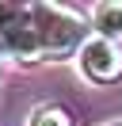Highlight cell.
Masks as SVG:
<instances>
[{
	"label": "cell",
	"instance_id": "obj_1",
	"mask_svg": "<svg viewBox=\"0 0 122 126\" xmlns=\"http://www.w3.org/2000/svg\"><path fill=\"white\" fill-rule=\"evenodd\" d=\"M34 8V27H38V38H42V54L46 57H69V54H80L84 50V19H76L69 8L61 4H30Z\"/></svg>",
	"mask_w": 122,
	"mask_h": 126
},
{
	"label": "cell",
	"instance_id": "obj_2",
	"mask_svg": "<svg viewBox=\"0 0 122 126\" xmlns=\"http://www.w3.org/2000/svg\"><path fill=\"white\" fill-rule=\"evenodd\" d=\"M0 54L15 57V61H38V57H46L30 4H0Z\"/></svg>",
	"mask_w": 122,
	"mask_h": 126
},
{
	"label": "cell",
	"instance_id": "obj_3",
	"mask_svg": "<svg viewBox=\"0 0 122 126\" xmlns=\"http://www.w3.org/2000/svg\"><path fill=\"white\" fill-rule=\"evenodd\" d=\"M80 61V73L95 84H111V80L122 77V54H118V42H107V38H88L84 50L76 54Z\"/></svg>",
	"mask_w": 122,
	"mask_h": 126
},
{
	"label": "cell",
	"instance_id": "obj_4",
	"mask_svg": "<svg viewBox=\"0 0 122 126\" xmlns=\"http://www.w3.org/2000/svg\"><path fill=\"white\" fill-rule=\"evenodd\" d=\"M92 27H95L99 38H107V42H122V4H114V0L95 4V8H92Z\"/></svg>",
	"mask_w": 122,
	"mask_h": 126
},
{
	"label": "cell",
	"instance_id": "obj_5",
	"mask_svg": "<svg viewBox=\"0 0 122 126\" xmlns=\"http://www.w3.org/2000/svg\"><path fill=\"white\" fill-rule=\"evenodd\" d=\"M27 126H73V118H69V111H65V107L46 103V107H38L34 115L27 118Z\"/></svg>",
	"mask_w": 122,
	"mask_h": 126
}]
</instances>
